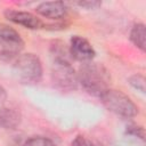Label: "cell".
Masks as SVG:
<instances>
[{
	"mask_svg": "<svg viewBox=\"0 0 146 146\" xmlns=\"http://www.w3.org/2000/svg\"><path fill=\"white\" fill-rule=\"evenodd\" d=\"M52 65H51V79L62 90H74L78 87V75L70 62L66 58V50L63 47H52Z\"/></svg>",
	"mask_w": 146,
	"mask_h": 146,
	"instance_id": "2",
	"label": "cell"
},
{
	"mask_svg": "<svg viewBox=\"0 0 146 146\" xmlns=\"http://www.w3.org/2000/svg\"><path fill=\"white\" fill-rule=\"evenodd\" d=\"M130 40L141 51H145V25L143 23L135 24L130 32Z\"/></svg>",
	"mask_w": 146,
	"mask_h": 146,
	"instance_id": "10",
	"label": "cell"
},
{
	"mask_svg": "<svg viewBox=\"0 0 146 146\" xmlns=\"http://www.w3.org/2000/svg\"><path fill=\"white\" fill-rule=\"evenodd\" d=\"M129 83L140 92H145V79L141 75L135 74L129 78Z\"/></svg>",
	"mask_w": 146,
	"mask_h": 146,
	"instance_id": "12",
	"label": "cell"
},
{
	"mask_svg": "<svg viewBox=\"0 0 146 146\" xmlns=\"http://www.w3.org/2000/svg\"><path fill=\"white\" fill-rule=\"evenodd\" d=\"M5 17L15 24L22 25V26L31 29V30H39V29H43L46 26L44 23L39 17H36L35 15H33L29 11L7 9L5 11Z\"/></svg>",
	"mask_w": 146,
	"mask_h": 146,
	"instance_id": "7",
	"label": "cell"
},
{
	"mask_svg": "<svg viewBox=\"0 0 146 146\" xmlns=\"http://www.w3.org/2000/svg\"><path fill=\"white\" fill-rule=\"evenodd\" d=\"M36 13L49 19H63L67 15V7L62 1H47L36 7Z\"/></svg>",
	"mask_w": 146,
	"mask_h": 146,
	"instance_id": "8",
	"label": "cell"
},
{
	"mask_svg": "<svg viewBox=\"0 0 146 146\" xmlns=\"http://www.w3.org/2000/svg\"><path fill=\"white\" fill-rule=\"evenodd\" d=\"M71 146H94V144H92L89 139H87L84 136L79 135V136H76V137L73 139Z\"/></svg>",
	"mask_w": 146,
	"mask_h": 146,
	"instance_id": "13",
	"label": "cell"
},
{
	"mask_svg": "<svg viewBox=\"0 0 146 146\" xmlns=\"http://www.w3.org/2000/svg\"><path fill=\"white\" fill-rule=\"evenodd\" d=\"M21 123V115L13 108H2L0 111V127L3 129H15Z\"/></svg>",
	"mask_w": 146,
	"mask_h": 146,
	"instance_id": "9",
	"label": "cell"
},
{
	"mask_svg": "<svg viewBox=\"0 0 146 146\" xmlns=\"http://www.w3.org/2000/svg\"><path fill=\"white\" fill-rule=\"evenodd\" d=\"M100 100L110 112L121 117L131 119L136 116L138 113V108L135 105V103L120 90L108 89L100 97Z\"/></svg>",
	"mask_w": 146,
	"mask_h": 146,
	"instance_id": "3",
	"label": "cell"
},
{
	"mask_svg": "<svg viewBox=\"0 0 146 146\" xmlns=\"http://www.w3.org/2000/svg\"><path fill=\"white\" fill-rule=\"evenodd\" d=\"M0 41L3 46V55H19L24 46L18 32L2 23H0Z\"/></svg>",
	"mask_w": 146,
	"mask_h": 146,
	"instance_id": "5",
	"label": "cell"
},
{
	"mask_svg": "<svg viewBox=\"0 0 146 146\" xmlns=\"http://www.w3.org/2000/svg\"><path fill=\"white\" fill-rule=\"evenodd\" d=\"M14 70L23 83H38L42 78V64L34 54L18 55L14 63Z\"/></svg>",
	"mask_w": 146,
	"mask_h": 146,
	"instance_id": "4",
	"label": "cell"
},
{
	"mask_svg": "<svg viewBox=\"0 0 146 146\" xmlns=\"http://www.w3.org/2000/svg\"><path fill=\"white\" fill-rule=\"evenodd\" d=\"M24 146H56L52 140L46 138V137H32L27 139L24 144Z\"/></svg>",
	"mask_w": 146,
	"mask_h": 146,
	"instance_id": "11",
	"label": "cell"
},
{
	"mask_svg": "<svg viewBox=\"0 0 146 146\" xmlns=\"http://www.w3.org/2000/svg\"><path fill=\"white\" fill-rule=\"evenodd\" d=\"M5 98H6V92H5V90L2 89V87L0 86V102L3 100Z\"/></svg>",
	"mask_w": 146,
	"mask_h": 146,
	"instance_id": "16",
	"label": "cell"
},
{
	"mask_svg": "<svg viewBox=\"0 0 146 146\" xmlns=\"http://www.w3.org/2000/svg\"><path fill=\"white\" fill-rule=\"evenodd\" d=\"M79 6L87 8V9H95L97 7H99L102 3L99 1H82V2H78Z\"/></svg>",
	"mask_w": 146,
	"mask_h": 146,
	"instance_id": "15",
	"label": "cell"
},
{
	"mask_svg": "<svg viewBox=\"0 0 146 146\" xmlns=\"http://www.w3.org/2000/svg\"><path fill=\"white\" fill-rule=\"evenodd\" d=\"M68 52L72 58L83 64L91 62L96 55L92 46L84 38L79 36V35H74L71 39Z\"/></svg>",
	"mask_w": 146,
	"mask_h": 146,
	"instance_id": "6",
	"label": "cell"
},
{
	"mask_svg": "<svg viewBox=\"0 0 146 146\" xmlns=\"http://www.w3.org/2000/svg\"><path fill=\"white\" fill-rule=\"evenodd\" d=\"M78 83L90 95L102 97L108 89H111V76L108 71L98 63H84L79 68Z\"/></svg>",
	"mask_w": 146,
	"mask_h": 146,
	"instance_id": "1",
	"label": "cell"
},
{
	"mask_svg": "<svg viewBox=\"0 0 146 146\" xmlns=\"http://www.w3.org/2000/svg\"><path fill=\"white\" fill-rule=\"evenodd\" d=\"M127 132L130 135H135L141 139H145V132H144V128L138 127V125H130L127 129Z\"/></svg>",
	"mask_w": 146,
	"mask_h": 146,
	"instance_id": "14",
	"label": "cell"
}]
</instances>
